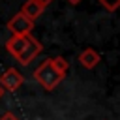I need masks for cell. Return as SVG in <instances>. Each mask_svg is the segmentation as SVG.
<instances>
[{
  "instance_id": "52a82bcc",
  "label": "cell",
  "mask_w": 120,
  "mask_h": 120,
  "mask_svg": "<svg viewBox=\"0 0 120 120\" xmlns=\"http://www.w3.org/2000/svg\"><path fill=\"white\" fill-rule=\"evenodd\" d=\"M26 41H28V36H11V38L6 41V51H8L13 58H17V56L21 54V51L24 49Z\"/></svg>"
},
{
  "instance_id": "3957f363",
  "label": "cell",
  "mask_w": 120,
  "mask_h": 120,
  "mask_svg": "<svg viewBox=\"0 0 120 120\" xmlns=\"http://www.w3.org/2000/svg\"><path fill=\"white\" fill-rule=\"evenodd\" d=\"M41 51H43V45L30 34V36H28V41H26V45H24V49L21 51V54H19L15 60H17L21 66H28V64H30Z\"/></svg>"
},
{
  "instance_id": "277c9868",
  "label": "cell",
  "mask_w": 120,
  "mask_h": 120,
  "mask_svg": "<svg viewBox=\"0 0 120 120\" xmlns=\"http://www.w3.org/2000/svg\"><path fill=\"white\" fill-rule=\"evenodd\" d=\"M22 82H24V77H22V73H21L19 69H15V68H8V69L0 75V86H2L4 90L15 92V90H19V88L22 86Z\"/></svg>"
},
{
  "instance_id": "8992f818",
  "label": "cell",
  "mask_w": 120,
  "mask_h": 120,
  "mask_svg": "<svg viewBox=\"0 0 120 120\" xmlns=\"http://www.w3.org/2000/svg\"><path fill=\"white\" fill-rule=\"evenodd\" d=\"M99 60H101V56H99V52L96 51V49H82L81 51V54H79V62H81V66L82 68H86V69H94L98 64H99Z\"/></svg>"
},
{
  "instance_id": "5b68a950",
  "label": "cell",
  "mask_w": 120,
  "mask_h": 120,
  "mask_svg": "<svg viewBox=\"0 0 120 120\" xmlns=\"http://www.w3.org/2000/svg\"><path fill=\"white\" fill-rule=\"evenodd\" d=\"M43 11H45V8H43L41 4H38L36 0H26V2L22 4V8H21V13H22L28 21H32V22H36V21L41 17Z\"/></svg>"
},
{
  "instance_id": "4fadbf2b",
  "label": "cell",
  "mask_w": 120,
  "mask_h": 120,
  "mask_svg": "<svg viewBox=\"0 0 120 120\" xmlns=\"http://www.w3.org/2000/svg\"><path fill=\"white\" fill-rule=\"evenodd\" d=\"M69 2H71V4H79L81 0H69Z\"/></svg>"
},
{
  "instance_id": "7a4b0ae2",
  "label": "cell",
  "mask_w": 120,
  "mask_h": 120,
  "mask_svg": "<svg viewBox=\"0 0 120 120\" xmlns=\"http://www.w3.org/2000/svg\"><path fill=\"white\" fill-rule=\"evenodd\" d=\"M8 30L11 32V36H30L32 30H34V22L28 21L21 11L15 13L9 21H8Z\"/></svg>"
},
{
  "instance_id": "7c38bea8",
  "label": "cell",
  "mask_w": 120,
  "mask_h": 120,
  "mask_svg": "<svg viewBox=\"0 0 120 120\" xmlns=\"http://www.w3.org/2000/svg\"><path fill=\"white\" fill-rule=\"evenodd\" d=\"M4 92H6V90H4L2 86H0V99H2V96H4Z\"/></svg>"
},
{
  "instance_id": "6da1fadb",
  "label": "cell",
  "mask_w": 120,
  "mask_h": 120,
  "mask_svg": "<svg viewBox=\"0 0 120 120\" xmlns=\"http://www.w3.org/2000/svg\"><path fill=\"white\" fill-rule=\"evenodd\" d=\"M34 79L39 82L41 88H45L47 92H51V90H54V88L62 82L64 75H60V73L51 66V62H49V58H47V60H43V62L34 69Z\"/></svg>"
},
{
  "instance_id": "9c48e42d",
  "label": "cell",
  "mask_w": 120,
  "mask_h": 120,
  "mask_svg": "<svg viewBox=\"0 0 120 120\" xmlns=\"http://www.w3.org/2000/svg\"><path fill=\"white\" fill-rule=\"evenodd\" d=\"M99 4L105 6V9H109V11H114L120 8V0H99Z\"/></svg>"
},
{
  "instance_id": "8fae6325",
  "label": "cell",
  "mask_w": 120,
  "mask_h": 120,
  "mask_svg": "<svg viewBox=\"0 0 120 120\" xmlns=\"http://www.w3.org/2000/svg\"><path fill=\"white\" fill-rule=\"evenodd\" d=\"M36 2H38V4H41L43 8H47V6H49V4L52 2V0H36Z\"/></svg>"
},
{
  "instance_id": "ba28073f",
  "label": "cell",
  "mask_w": 120,
  "mask_h": 120,
  "mask_svg": "<svg viewBox=\"0 0 120 120\" xmlns=\"http://www.w3.org/2000/svg\"><path fill=\"white\" fill-rule=\"evenodd\" d=\"M49 62H51V66L60 73V75H64L66 77V73H68V69H69V64H68V60L64 58V56H54V58H49Z\"/></svg>"
},
{
  "instance_id": "30bf717a",
  "label": "cell",
  "mask_w": 120,
  "mask_h": 120,
  "mask_svg": "<svg viewBox=\"0 0 120 120\" xmlns=\"http://www.w3.org/2000/svg\"><path fill=\"white\" fill-rule=\"evenodd\" d=\"M0 120H19V118H17V114H15V112L8 111V112H4V114L0 116Z\"/></svg>"
}]
</instances>
